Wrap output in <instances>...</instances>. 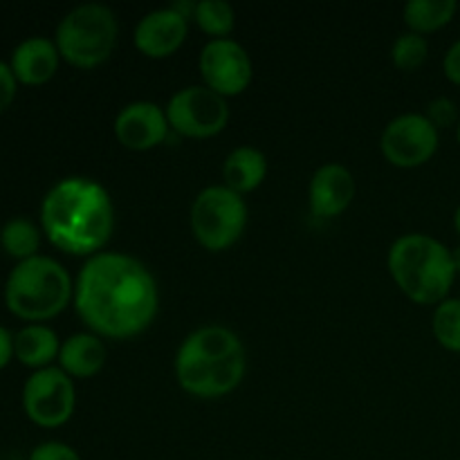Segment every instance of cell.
Wrapping results in <instances>:
<instances>
[{"mask_svg": "<svg viewBox=\"0 0 460 460\" xmlns=\"http://www.w3.org/2000/svg\"><path fill=\"white\" fill-rule=\"evenodd\" d=\"M75 310L90 332L128 340L146 331L160 308L155 277L139 259L99 252L85 259L75 281Z\"/></svg>", "mask_w": 460, "mask_h": 460, "instance_id": "obj_1", "label": "cell"}, {"mask_svg": "<svg viewBox=\"0 0 460 460\" xmlns=\"http://www.w3.org/2000/svg\"><path fill=\"white\" fill-rule=\"evenodd\" d=\"M40 229L57 250L72 256L99 254L115 229V207L103 184L70 175L45 193Z\"/></svg>", "mask_w": 460, "mask_h": 460, "instance_id": "obj_2", "label": "cell"}, {"mask_svg": "<svg viewBox=\"0 0 460 460\" xmlns=\"http://www.w3.org/2000/svg\"><path fill=\"white\" fill-rule=\"evenodd\" d=\"M245 349L236 332L225 326L193 331L175 355V377L196 398H223L245 377Z\"/></svg>", "mask_w": 460, "mask_h": 460, "instance_id": "obj_3", "label": "cell"}, {"mask_svg": "<svg viewBox=\"0 0 460 460\" xmlns=\"http://www.w3.org/2000/svg\"><path fill=\"white\" fill-rule=\"evenodd\" d=\"M386 265L395 286L418 305H438L449 299V290L456 281L452 250L427 234L395 238Z\"/></svg>", "mask_w": 460, "mask_h": 460, "instance_id": "obj_4", "label": "cell"}, {"mask_svg": "<svg viewBox=\"0 0 460 460\" xmlns=\"http://www.w3.org/2000/svg\"><path fill=\"white\" fill-rule=\"evenodd\" d=\"M75 299V281L52 256H34L13 265L4 281V304L13 317L43 323L58 317Z\"/></svg>", "mask_w": 460, "mask_h": 460, "instance_id": "obj_5", "label": "cell"}, {"mask_svg": "<svg viewBox=\"0 0 460 460\" xmlns=\"http://www.w3.org/2000/svg\"><path fill=\"white\" fill-rule=\"evenodd\" d=\"M119 25L111 7L85 3L70 9L57 25V43L61 61L79 70H94L111 58L117 45Z\"/></svg>", "mask_w": 460, "mask_h": 460, "instance_id": "obj_6", "label": "cell"}, {"mask_svg": "<svg viewBox=\"0 0 460 460\" xmlns=\"http://www.w3.org/2000/svg\"><path fill=\"white\" fill-rule=\"evenodd\" d=\"M193 238L209 252H225L238 243L247 225V202L225 184L202 189L191 205Z\"/></svg>", "mask_w": 460, "mask_h": 460, "instance_id": "obj_7", "label": "cell"}, {"mask_svg": "<svg viewBox=\"0 0 460 460\" xmlns=\"http://www.w3.org/2000/svg\"><path fill=\"white\" fill-rule=\"evenodd\" d=\"M164 111L171 130L191 139L214 137L223 133L229 121L227 99L205 84L178 90Z\"/></svg>", "mask_w": 460, "mask_h": 460, "instance_id": "obj_8", "label": "cell"}, {"mask_svg": "<svg viewBox=\"0 0 460 460\" xmlns=\"http://www.w3.org/2000/svg\"><path fill=\"white\" fill-rule=\"evenodd\" d=\"M76 407L75 380L58 367L34 371L22 386V409L34 425L57 429L72 418Z\"/></svg>", "mask_w": 460, "mask_h": 460, "instance_id": "obj_9", "label": "cell"}, {"mask_svg": "<svg viewBox=\"0 0 460 460\" xmlns=\"http://www.w3.org/2000/svg\"><path fill=\"white\" fill-rule=\"evenodd\" d=\"M440 130L420 112H404L382 130L380 148L389 164L398 169H418L436 155Z\"/></svg>", "mask_w": 460, "mask_h": 460, "instance_id": "obj_10", "label": "cell"}, {"mask_svg": "<svg viewBox=\"0 0 460 460\" xmlns=\"http://www.w3.org/2000/svg\"><path fill=\"white\" fill-rule=\"evenodd\" d=\"M198 67L207 88L225 99L245 93L254 76L250 54L234 39H211L202 48Z\"/></svg>", "mask_w": 460, "mask_h": 460, "instance_id": "obj_11", "label": "cell"}, {"mask_svg": "<svg viewBox=\"0 0 460 460\" xmlns=\"http://www.w3.org/2000/svg\"><path fill=\"white\" fill-rule=\"evenodd\" d=\"M112 130L121 146L142 153L166 142L171 126L164 108L153 102H133L117 112Z\"/></svg>", "mask_w": 460, "mask_h": 460, "instance_id": "obj_12", "label": "cell"}, {"mask_svg": "<svg viewBox=\"0 0 460 460\" xmlns=\"http://www.w3.org/2000/svg\"><path fill=\"white\" fill-rule=\"evenodd\" d=\"M189 34V21L171 7L148 12L133 31V43L144 57L169 58L178 52Z\"/></svg>", "mask_w": 460, "mask_h": 460, "instance_id": "obj_13", "label": "cell"}, {"mask_svg": "<svg viewBox=\"0 0 460 460\" xmlns=\"http://www.w3.org/2000/svg\"><path fill=\"white\" fill-rule=\"evenodd\" d=\"M358 193L353 173L340 162H331L314 171L308 189L310 211L317 218H335L344 214Z\"/></svg>", "mask_w": 460, "mask_h": 460, "instance_id": "obj_14", "label": "cell"}, {"mask_svg": "<svg viewBox=\"0 0 460 460\" xmlns=\"http://www.w3.org/2000/svg\"><path fill=\"white\" fill-rule=\"evenodd\" d=\"M61 54L54 39L48 36H30L13 48L9 57V67L18 84L43 85L57 75Z\"/></svg>", "mask_w": 460, "mask_h": 460, "instance_id": "obj_15", "label": "cell"}, {"mask_svg": "<svg viewBox=\"0 0 460 460\" xmlns=\"http://www.w3.org/2000/svg\"><path fill=\"white\" fill-rule=\"evenodd\" d=\"M108 350L106 344L94 332H76L61 341L58 353V368L72 377V380H88L102 373L106 367Z\"/></svg>", "mask_w": 460, "mask_h": 460, "instance_id": "obj_16", "label": "cell"}, {"mask_svg": "<svg viewBox=\"0 0 460 460\" xmlns=\"http://www.w3.org/2000/svg\"><path fill=\"white\" fill-rule=\"evenodd\" d=\"M58 353H61L58 335L45 323H27L13 335V358L22 367L40 371L52 367L54 359H58Z\"/></svg>", "mask_w": 460, "mask_h": 460, "instance_id": "obj_17", "label": "cell"}, {"mask_svg": "<svg viewBox=\"0 0 460 460\" xmlns=\"http://www.w3.org/2000/svg\"><path fill=\"white\" fill-rule=\"evenodd\" d=\"M268 175V157L254 146H238L225 157L223 180L225 187L238 196L256 191Z\"/></svg>", "mask_w": 460, "mask_h": 460, "instance_id": "obj_18", "label": "cell"}, {"mask_svg": "<svg viewBox=\"0 0 460 460\" xmlns=\"http://www.w3.org/2000/svg\"><path fill=\"white\" fill-rule=\"evenodd\" d=\"M456 12V0H409L402 9V18L409 31L427 36L447 27Z\"/></svg>", "mask_w": 460, "mask_h": 460, "instance_id": "obj_19", "label": "cell"}, {"mask_svg": "<svg viewBox=\"0 0 460 460\" xmlns=\"http://www.w3.org/2000/svg\"><path fill=\"white\" fill-rule=\"evenodd\" d=\"M40 234L43 229L31 223L25 216H13L0 227V247L7 256L16 259L18 263L39 256Z\"/></svg>", "mask_w": 460, "mask_h": 460, "instance_id": "obj_20", "label": "cell"}, {"mask_svg": "<svg viewBox=\"0 0 460 460\" xmlns=\"http://www.w3.org/2000/svg\"><path fill=\"white\" fill-rule=\"evenodd\" d=\"M193 21L211 39H229L236 27V12L225 0H200L196 3Z\"/></svg>", "mask_w": 460, "mask_h": 460, "instance_id": "obj_21", "label": "cell"}, {"mask_svg": "<svg viewBox=\"0 0 460 460\" xmlns=\"http://www.w3.org/2000/svg\"><path fill=\"white\" fill-rule=\"evenodd\" d=\"M431 332L449 353H460V299H445L434 308Z\"/></svg>", "mask_w": 460, "mask_h": 460, "instance_id": "obj_22", "label": "cell"}, {"mask_svg": "<svg viewBox=\"0 0 460 460\" xmlns=\"http://www.w3.org/2000/svg\"><path fill=\"white\" fill-rule=\"evenodd\" d=\"M429 57V40L427 36L416 34V31H404L395 39L391 48V61L398 70L413 72L422 66Z\"/></svg>", "mask_w": 460, "mask_h": 460, "instance_id": "obj_23", "label": "cell"}, {"mask_svg": "<svg viewBox=\"0 0 460 460\" xmlns=\"http://www.w3.org/2000/svg\"><path fill=\"white\" fill-rule=\"evenodd\" d=\"M427 119L436 126V128H449V126L458 124V106L449 97H436L431 99L425 112Z\"/></svg>", "mask_w": 460, "mask_h": 460, "instance_id": "obj_24", "label": "cell"}, {"mask_svg": "<svg viewBox=\"0 0 460 460\" xmlns=\"http://www.w3.org/2000/svg\"><path fill=\"white\" fill-rule=\"evenodd\" d=\"M27 460H81V456L70 445L58 443V440H48V443L36 445Z\"/></svg>", "mask_w": 460, "mask_h": 460, "instance_id": "obj_25", "label": "cell"}, {"mask_svg": "<svg viewBox=\"0 0 460 460\" xmlns=\"http://www.w3.org/2000/svg\"><path fill=\"white\" fill-rule=\"evenodd\" d=\"M18 93V81L7 61H0V115L13 103Z\"/></svg>", "mask_w": 460, "mask_h": 460, "instance_id": "obj_26", "label": "cell"}, {"mask_svg": "<svg viewBox=\"0 0 460 460\" xmlns=\"http://www.w3.org/2000/svg\"><path fill=\"white\" fill-rule=\"evenodd\" d=\"M443 70L445 76H447L454 85H460V39L447 49V54H445Z\"/></svg>", "mask_w": 460, "mask_h": 460, "instance_id": "obj_27", "label": "cell"}, {"mask_svg": "<svg viewBox=\"0 0 460 460\" xmlns=\"http://www.w3.org/2000/svg\"><path fill=\"white\" fill-rule=\"evenodd\" d=\"M13 359V335L0 326V371Z\"/></svg>", "mask_w": 460, "mask_h": 460, "instance_id": "obj_28", "label": "cell"}, {"mask_svg": "<svg viewBox=\"0 0 460 460\" xmlns=\"http://www.w3.org/2000/svg\"><path fill=\"white\" fill-rule=\"evenodd\" d=\"M452 261H454V268H456V274H460V245H456L452 250Z\"/></svg>", "mask_w": 460, "mask_h": 460, "instance_id": "obj_29", "label": "cell"}, {"mask_svg": "<svg viewBox=\"0 0 460 460\" xmlns=\"http://www.w3.org/2000/svg\"><path fill=\"white\" fill-rule=\"evenodd\" d=\"M454 229H456V234L460 236V205L456 207V211H454Z\"/></svg>", "mask_w": 460, "mask_h": 460, "instance_id": "obj_30", "label": "cell"}, {"mask_svg": "<svg viewBox=\"0 0 460 460\" xmlns=\"http://www.w3.org/2000/svg\"><path fill=\"white\" fill-rule=\"evenodd\" d=\"M456 139H458V144H460V121L456 124Z\"/></svg>", "mask_w": 460, "mask_h": 460, "instance_id": "obj_31", "label": "cell"}]
</instances>
